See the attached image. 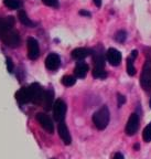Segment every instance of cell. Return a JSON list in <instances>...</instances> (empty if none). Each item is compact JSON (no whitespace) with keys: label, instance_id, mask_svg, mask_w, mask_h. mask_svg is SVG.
<instances>
[{"label":"cell","instance_id":"obj_32","mask_svg":"<svg viewBox=\"0 0 151 159\" xmlns=\"http://www.w3.org/2000/svg\"><path fill=\"white\" fill-rule=\"evenodd\" d=\"M134 148H135V149H139V145H135Z\"/></svg>","mask_w":151,"mask_h":159},{"label":"cell","instance_id":"obj_10","mask_svg":"<svg viewBox=\"0 0 151 159\" xmlns=\"http://www.w3.org/2000/svg\"><path fill=\"white\" fill-rule=\"evenodd\" d=\"M61 65V59L56 53H51L45 59V66L51 71H55Z\"/></svg>","mask_w":151,"mask_h":159},{"label":"cell","instance_id":"obj_6","mask_svg":"<svg viewBox=\"0 0 151 159\" xmlns=\"http://www.w3.org/2000/svg\"><path fill=\"white\" fill-rule=\"evenodd\" d=\"M139 128V116L138 114L134 113V114L130 115L128 122L126 124V128H125V132L128 136H132L137 133Z\"/></svg>","mask_w":151,"mask_h":159},{"label":"cell","instance_id":"obj_13","mask_svg":"<svg viewBox=\"0 0 151 159\" xmlns=\"http://www.w3.org/2000/svg\"><path fill=\"white\" fill-rule=\"evenodd\" d=\"M16 99L20 104H24L31 101V94H30L29 87H22L16 93Z\"/></svg>","mask_w":151,"mask_h":159},{"label":"cell","instance_id":"obj_9","mask_svg":"<svg viewBox=\"0 0 151 159\" xmlns=\"http://www.w3.org/2000/svg\"><path fill=\"white\" fill-rule=\"evenodd\" d=\"M106 57H107V61L112 65H114V66H117V65L120 64L122 59V53L119 52L118 50L114 49V48H112V49H109L108 51H107Z\"/></svg>","mask_w":151,"mask_h":159},{"label":"cell","instance_id":"obj_33","mask_svg":"<svg viewBox=\"0 0 151 159\" xmlns=\"http://www.w3.org/2000/svg\"><path fill=\"white\" fill-rule=\"evenodd\" d=\"M150 108H151V98H150Z\"/></svg>","mask_w":151,"mask_h":159},{"label":"cell","instance_id":"obj_19","mask_svg":"<svg viewBox=\"0 0 151 159\" xmlns=\"http://www.w3.org/2000/svg\"><path fill=\"white\" fill-rule=\"evenodd\" d=\"M93 75L96 79H106L107 77V72L105 71V69H100V67H94L93 70Z\"/></svg>","mask_w":151,"mask_h":159},{"label":"cell","instance_id":"obj_31","mask_svg":"<svg viewBox=\"0 0 151 159\" xmlns=\"http://www.w3.org/2000/svg\"><path fill=\"white\" fill-rule=\"evenodd\" d=\"M94 3L96 5V7H100L102 6V0H94Z\"/></svg>","mask_w":151,"mask_h":159},{"label":"cell","instance_id":"obj_27","mask_svg":"<svg viewBox=\"0 0 151 159\" xmlns=\"http://www.w3.org/2000/svg\"><path fill=\"white\" fill-rule=\"evenodd\" d=\"M7 69L10 73L13 72V64H12V61L11 59H7Z\"/></svg>","mask_w":151,"mask_h":159},{"label":"cell","instance_id":"obj_18","mask_svg":"<svg viewBox=\"0 0 151 159\" xmlns=\"http://www.w3.org/2000/svg\"><path fill=\"white\" fill-rule=\"evenodd\" d=\"M18 17H19V20L21 21V23L24 25L25 27H32L33 25V22L28 18V15L25 13V11H23V10H20Z\"/></svg>","mask_w":151,"mask_h":159},{"label":"cell","instance_id":"obj_21","mask_svg":"<svg viewBox=\"0 0 151 159\" xmlns=\"http://www.w3.org/2000/svg\"><path fill=\"white\" fill-rule=\"evenodd\" d=\"M134 59L131 57L127 59V73H128L130 76H134L135 73H136V69L134 66Z\"/></svg>","mask_w":151,"mask_h":159},{"label":"cell","instance_id":"obj_25","mask_svg":"<svg viewBox=\"0 0 151 159\" xmlns=\"http://www.w3.org/2000/svg\"><path fill=\"white\" fill-rule=\"evenodd\" d=\"M42 2L44 5L49 6V7H53V8L59 6V0H42Z\"/></svg>","mask_w":151,"mask_h":159},{"label":"cell","instance_id":"obj_16","mask_svg":"<svg viewBox=\"0 0 151 159\" xmlns=\"http://www.w3.org/2000/svg\"><path fill=\"white\" fill-rule=\"evenodd\" d=\"M87 72H88V65L84 62H78L75 66L74 73L76 75V77L78 79H84L86 76Z\"/></svg>","mask_w":151,"mask_h":159},{"label":"cell","instance_id":"obj_1","mask_svg":"<svg viewBox=\"0 0 151 159\" xmlns=\"http://www.w3.org/2000/svg\"><path fill=\"white\" fill-rule=\"evenodd\" d=\"M93 122H94L96 128L105 129L109 123V109L107 106H103L94 113L93 115Z\"/></svg>","mask_w":151,"mask_h":159},{"label":"cell","instance_id":"obj_29","mask_svg":"<svg viewBox=\"0 0 151 159\" xmlns=\"http://www.w3.org/2000/svg\"><path fill=\"white\" fill-rule=\"evenodd\" d=\"M114 159H124V156H122V154H120V152H117L114 156Z\"/></svg>","mask_w":151,"mask_h":159},{"label":"cell","instance_id":"obj_26","mask_svg":"<svg viewBox=\"0 0 151 159\" xmlns=\"http://www.w3.org/2000/svg\"><path fill=\"white\" fill-rule=\"evenodd\" d=\"M117 102H118V106L120 107L122 104H125V102H126V97L122 94H118L117 95Z\"/></svg>","mask_w":151,"mask_h":159},{"label":"cell","instance_id":"obj_15","mask_svg":"<svg viewBox=\"0 0 151 159\" xmlns=\"http://www.w3.org/2000/svg\"><path fill=\"white\" fill-rule=\"evenodd\" d=\"M53 99H54V93H53V91H51V89H49V91H45L44 93V96H43V101H42V105L44 106L45 109H51L52 108V106L54 104H53Z\"/></svg>","mask_w":151,"mask_h":159},{"label":"cell","instance_id":"obj_5","mask_svg":"<svg viewBox=\"0 0 151 159\" xmlns=\"http://www.w3.org/2000/svg\"><path fill=\"white\" fill-rule=\"evenodd\" d=\"M0 37H1V39H2L3 43L10 48H17L18 45L20 44L19 34H18V32L12 31V30H10V31H8V32L3 33V34H1Z\"/></svg>","mask_w":151,"mask_h":159},{"label":"cell","instance_id":"obj_12","mask_svg":"<svg viewBox=\"0 0 151 159\" xmlns=\"http://www.w3.org/2000/svg\"><path fill=\"white\" fill-rule=\"evenodd\" d=\"M59 135L61 137V139L63 140L65 145H69L72 143V138H71V135H69V128H67L66 124L64 122H61L59 124Z\"/></svg>","mask_w":151,"mask_h":159},{"label":"cell","instance_id":"obj_4","mask_svg":"<svg viewBox=\"0 0 151 159\" xmlns=\"http://www.w3.org/2000/svg\"><path fill=\"white\" fill-rule=\"evenodd\" d=\"M30 89V94H31V102L35 103V104H42L43 96H44L45 91L41 87V85L34 83L29 86Z\"/></svg>","mask_w":151,"mask_h":159},{"label":"cell","instance_id":"obj_24","mask_svg":"<svg viewBox=\"0 0 151 159\" xmlns=\"http://www.w3.org/2000/svg\"><path fill=\"white\" fill-rule=\"evenodd\" d=\"M127 38V32L126 31H124V30H120V31H118V32L116 33V37H115V39H116L117 42H125V40H126Z\"/></svg>","mask_w":151,"mask_h":159},{"label":"cell","instance_id":"obj_8","mask_svg":"<svg viewBox=\"0 0 151 159\" xmlns=\"http://www.w3.org/2000/svg\"><path fill=\"white\" fill-rule=\"evenodd\" d=\"M37 119L39 124L43 127V129H45L47 132L49 133H53L54 130V125L52 123V119L50 118L47 114H43V113H39L37 115Z\"/></svg>","mask_w":151,"mask_h":159},{"label":"cell","instance_id":"obj_11","mask_svg":"<svg viewBox=\"0 0 151 159\" xmlns=\"http://www.w3.org/2000/svg\"><path fill=\"white\" fill-rule=\"evenodd\" d=\"M15 25V18L13 17H2L0 18V34L8 32L12 29Z\"/></svg>","mask_w":151,"mask_h":159},{"label":"cell","instance_id":"obj_30","mask_svg":"<svg viewBox=\"0 0 151 159\" xmlns=\"http://www.w3.org/2000/svg\"><path fill=\"white\" fill-rule=\"evenodd\" d=\"M79 13L83 16H87V17H89L91 16V13L88 12V11H85V10H82V11H79Z\"/></svg>","mask_w":151,"mask_h":159},{"label":"cell","instance_id":"obj_3","mask_svg":"<svg viewBox=\"0 0 151 159\" xmlns=\"http://www.w3.org/2000/svg\"><path fill=\"white\" fill-rule=\"evenodd\" d=\"M65 114H66V104L62 99H56L53 105V116L56 122L61 123L64 120Z\"/></svg>","mask_w":151,"mask_h":159},{"label":"cell","instance_id":"obj_17","mask_svg":"<svg viewBox=\"0 0 151 159\" xmlns=\"http://www.w3.org/2000/svg\"><path fill=\"white\" fill-rule=\"evenodd\" d=\"M94 63H95L94 67H100V69H104V66H105L104 55L99 52H95L94 53Z\"/></svg>","mask_w":151,"mask_h":159},{"label":"cell","instance_id":"obj_23","mask_svg":"<svg viewBox=\"0 0 151 159\" xmlns=\"http://www.w3.org/2000/svg\"><path fill=\"white\" fill-rule=\"evenodd\" d=\"M75 82H76V79L74 76H71V75H66L62 79V83L65 86H72L75 84Z\"/></svg>","mask_w":151,"mask_h":159},{"label":"cell","instance_id":"obj_14","mask_svg":"<svg viewBox=\"0 0 151 159\" xmlns=\"http://www.w3.org/2000/svg\"><path fill=\"white\" fill-rule=\"evenodd\" d=\"M91 54H93V51L86 48H77V49L73 50L72 51V57L77 61H81V60H84L85 57H89Z\"/></svg>","mask_w":151,"mask_h":159},{"label":"cell","instance_id":"obj_2","mask_svg":"<svg viewBox=\"0 0 151 159\" xmlns=\"http://www.w3.org/2000/svg\"><path fill=\"white\" fill-rule=\"evenodd\" d=\"M140 84L142 89L149 91L151 89V60L148 59L142 67V73L140 76Z\"/></svg>","mask_w":151,"mask_h":159},{"label":"cell","instance_id":"obj_22","mask_svg":"<svg viewBox=\"0 0 151 159\" xmlns=\"http://www.w3.org/2000/svg\"><path fill=\"white\" fill-rule=\"evenodd\" d=\"M142 138L146 143L151 142V123H149L148 126L144 128V133H142Z\"/></svg>","mask_w":151,"mask_h":159},{"label":"cell","instance_id":"obj_28","mask_svg":"<svg viewBox=\"0 0 151 159\" xmlns=\"http://www.w3.org/2000/svg\"><path fill=\"white\" fill-rule=\"evenodd\" d=\"M130 57H132V59H136L137 57H138V51H137V50H132V52H131V55H130Z\"/></svg>","mask_w":151,"mask_h":159},{"label":"cell","instance_id":"obj_7","mask_svg":"<svg viewBox=\"0 0 151 159\" xmlns=\"http://www.w3.org/2000/svg\"><path fill=\"white\" fill-rule=\"evenodd\" d=\"M40 48L39 43L34 38H29L28 39V57L31 60H35L39 57Z\"/></svg>","mask_w":151,"mask_h":159},{"label":"cell","instance_id":"obj_20","mask_svg":"<svg viewBox=\"0 0 151 159\" xmlns=\"http://www.w3.org/2000/svg\"><path fill=\"white\" fill-rule=\"evenodd\" d=\"M6 7L10 8V9H19L21 6V1L20 0H3Z\"/></svg>","mask_w":151,"mask_h":159}]
</instances>
